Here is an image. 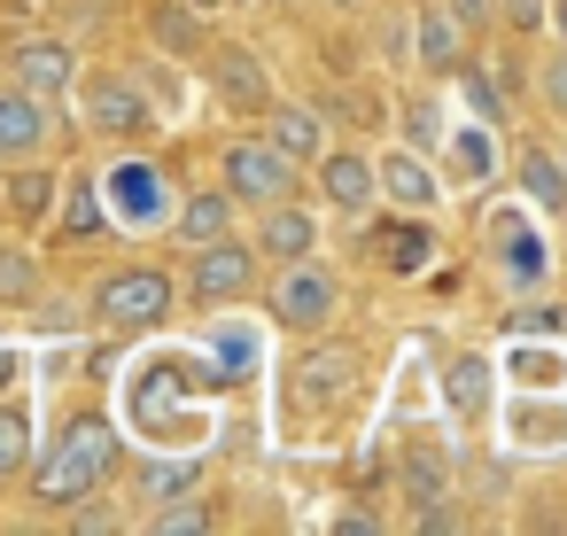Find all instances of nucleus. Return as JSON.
<instances>
[{"label": "nucleus", "instance_id": "nucleus-1", "mask_svg": "<svg viewBox=\"0 0 567 536\" xmlns=\"http://www.w3.org/2000/svg\"><path fill=\"white\" fill-rule=\"evenodd\" d=\"M110 451H117V435H110V420H71L63 427V443L32 466V489L48 497V505H71V497H86L102 474H110Z\"/></svg>", "mask_w": 567, "mask_h": 536}, {"label": "nucleus", "instance_id": "nucleus-2", "mask_svg": "<svg viewBox=\"0 0 567 536\" xmlns=\"http://www.w3.org/2000/svg\"><path fill=\"white\" fill-rule=\"evenodd\" d=\"M172 311V280L156 272V265H133V272H110L102 288H94V319H110V327H156Z\"/></svg>", "mask_w": 567, "mask_h": 536}, {"label": "nucleus", "instance_id": "nucleus-3", "mask_svg": "<svg viewBox=\"0 0 567 536\" xmlns=\"http://www.w3.org/2000/svg\"><path fill=\"white\" fill-rule=\"evenodd\" d=\"M110 218L133 226V234L172 226V187H164V172H156L148 156H125V164L110 172Z\"/></svg>", "mask_w": 567, "mask_h": 536}, {"label": "nucleus", "instance_id": "nucleus-4", "mask_svg": "<svg viewBox=\"0 0 567 536\" xmlns=\"http://www.w3.org/2000/svg\"><path fill=\"white\" fill-rule=\"evenodd\" d=\"M226 195H241V203H288L296 195V164L272 148V141H234L226 148Z\"/></svg>", "mask_w": 567, "mask_h": 536}, {"label": "nucleus", "instance_id": "nucleus-5", "mask_svg": "<svg viewBox=\"0 0 567 536\" xmlns=\"http://www.w3.org/2000/svg\"><path fill=\"white\" fill-rule=\"evenodd\" d=\"M249 280H257V241H234V234H218V241H203L187 296H195V303H234Z\"/></svg>", "mask_w": 567, "mask_h": 536}, {"label": "nucleus", "instance_id": "nucleus-6", "mask_svg": "<svg viewBox=\"0 0 567 536\" xmlns=\"http://www.w3.org/2000/svg\"><path fill=\"white\" fill-rule=\"evenodd\" d=\"M71 79H79V55H71L63 40H17V48H9V86L55 102V94H71Z\"/></svg>", "mask_w": 567, "mask_h": 536}, {"label": "nucleus", "instance_id": "nucleus-7", "mask_svg": "<svg viewBox=\"0 0 567 536\" xmlns=\"http://www.w3.org/2000/svg\"><path fill=\"white\" fill-rule=\"evenodd\" d=\"M48 133H55V117H48L40 94L0 86V164H32V156L48 148Z\"/></svg>", "mask_w": 567, "mask_h": 536}, {"label": "nucleus", "instance_id": "nucleus-8", "mask_svg": "<svg viewBox=\"0 0 567 536\" xmlns=\"http://www.w3.org/2000/svg\"><path fill=\"white\" fill-rule=\"evenodd\" d=\"M86 125H94L102 141H133V133L156 125V110L141 102V86H125V79H94V86H86Z\"/></svg>", "mask_w": 567, "mask_h": 536}, {"label": "nucleus", "instance_id": "nucleus-9", "mask_svg": "<svg viewBox=\"0 0 567 536\" xmlns=\"http://www.w3.org/2000/svg\"><path fill=\"white\" fill-rule=\"evenodd\" d=\"M272 311H280L288 327H327V319H334V280L288 257V272H280V288H272Z\"/></svg>", "mask_w": 567, "mask_h": 536}, {"label": "nucleus", "instance_id": "nucleus-10", "mask_svg": "<svg viewBox=\"0 0 567 536\" xmlns=\"http://www.w3.org/2000/svg\"><path fill=\"white\" fill-rule=\"evenodd\" d=\"M210 79H218V94H226L241 117H265V102H272V79H265V63H257L249 48H218V55H210Z\"/></svg>", "mask_w": 567, "mask_h": 536}, {"label": "nucleus", "instance_id": "nucleus-11", "mask_svg": "<svg viewBox=\"0 0 567 536\" xmlns=\"http://www.w3.org/2000/svg\"><path fill=\"white\" fill-rule=\"evenodd\" d=\"M373 195H389L396 210H427L435 203V172L420 164V148H389L373 164Z\"/></svg>", "mask_w": 567, "mask_h": 536}, {"label": "nucleus", "instance_id": "nucleus-12", "mask_svg": "<svg viewBox=\"0 0 567 536\" xmlns=\"http://www.w3.org/2000/svg\"><path fill=\"white\" fill-rule=\"evenodd\" d=\"M265 141H272L288 164H319V148H327V125H319L311 110H296V102H265Z\"/></svg>", "mask_w": 567, "mask_h": 536}, {"label": "nucleus", "instance_id": "nucleus-13", "mask_svg": "<svg viewBox=\"0 0 567 536\" xmlns=\"http://www.w3.org/2000/svg\"><path fill=\"white\" fill-rule=\"evenodd\" d=\"M319 187H327L334 210H365V203H373V164L350 156V148H334V156L319 148Z\"/></svg>", "mask_w": 567, "mask_h": 536}, {"label": "nucleus", "instance_id": "nucleus-14", "mask_svg": "<svg viewBox=\"0 0 567 536\" xmlns=\"http://www.w3.org/2000/svg\"><path fill=\"white\" fill-rule=\"evenodd\" d=\"M319 226L296 210V203H265V226H257V257H311Z\"/></svg>", "mask_w": 567, "mask_h": 536}, {"label": "nucleus", "instance_id": "nucleus-15", "mask_svg": "<svg viewBox=\"0 0 567 536\" xmlns=\"http://www.w3.org/2000/svg\"><path fill=\"white\" fill-rule=\"evenodd\" d=\"M172 226H179V241H218V234H234V195H187L179 210H172Z\"/></svg>", "mask_w": 567, "mask_h": 536}, {"label": "nucleus", "instance_id": "nucleus-16", "mask_svg": "<svg viewBox=\"0 0 567 536\" xmlns=\"http://www.w3.org/2000/svg\"><path fill=\"white\" fill-rule=\"evenodd\" d=\"M0 303H40V257L24 241H0Z\"/></svg>", "mask_w": 567, "mask_h": 536}, {"label": "nucleus", "instance_id": "nucleus-17", "mask_svg": "<svg viewBox=\"0 0 567 536\" xmlns=\"http://www.w3.org/2000/svg\"><path fill=\"white\" fill-rule=\"evenodd\" d=\"M420 71H458V24L443 17V0L420 9Z\"/></svg>", "mask_w": 567, "mask_h": 536}, {"label": "nucleus", "instance_id": "nucleus-18", "mask_svg": "<svg viewBox=\"0 0 567 536\" xmlns=\"http://www.w3.org/2000/svg\"><path fill=\"white\" fill-rule=\"evenodd\" d=\"M350 373H358V358H350V350H327V358H303V373H296V381H303V396H311V404H334V396L350 389Z\"/></svg>", "mask_w": 567, "mask_h": 536}, {"label": "nucleus", "instance_id": "nucleus-19", "mask_svg": "<svg viewBox=\"0 0 567 536\" xmlns=\"http://www.w3.org/2000/svg\"><path fill=\"white\" fill-rule=\"evenodd\" d=\"M148 528H156V536H210V528H218V513H210L195 489H179V497H164V513H156Z\"/></svg>", "mask_w": 567, "mask_h": 536}, {"label": "nucleus", "instance_id": "nucleus-20", "mask_svg": "<svg viewBox=\"0 0 567 536\" xmlns=\"http://www.w3.org/2000/svg\"><path fill=\"white\" fill-rule=\"evenodd\" d=\"M32 466V420L24 404H0V482H17Z\"/></svg>", "mask_w": 567, "mask_h": 536}, {"label": "nucleus", "instance_id": "nucleus-21", "mask_svg": "<svg viewBox=\"0 0 567 536\" xmlns=\"http://www.w3.org/2000/svg\"><path fill=\"white\" fill-rule=\"evenodd\" d=\"M179 489H203V466L195 458H179V466H141V505H164V497H179Z\"/></svg>", "mask_w": 567, "mask_h": 536}, {"label": "nucleus", "instance_id": "nucleus-22", "mask_svg": "<svg viewBox=\"0 0 567 536\" xmlns=\"http://www.w3.org/2000/svg\"><path fill=\"white\" fill-rule=\"evenodd\" d=\"M482 381H489L482 358H458V365H451V412H458V420H482V404H489Z\"/></svg>", "mask_w": 567, "mask_h": 536}, {"label": "nucleus", "instance_id": "nucleus-23", "mask_svg": "<svg viewBox=\"0 0 567 536\" xmlns=\"http://www.w3.org/2000/svg\"><path fill=\"white\" fill-rule=\"evenodd\" d=\"M9 203H17V218L32 226V218H48V210H55V179H48V172H32V164H17V187H9Z\"/></svg>", "mask_w": 567, "mask_h": 536}, {"label": "nucleus", "instance_id": "nucleus-24", "mask_svg": "<svg viewBox=\"0 0 567 536\" xmlns=\"http://www.w3.org/2000/svg\"><path fill=\"white\" fill-rule=\"evenodd\" d=\"M520 195H536L544 210H559V156L528 148V156H520Z\"/></svg>", "mask_w": 567, "mask_h": 536}, {"label": "nucleus", "instance_id": "nucleus-25", "mask_svg": "<svg viewBox=\"0 0 567 536\" xmlns=\"http://www.w3.org/2000/svg\"><path fill=\"white\" fill-rule=\"evenodd\" d=\"M102 226H110V210H102V195L79 179V187H71V203H63V234H79V241H86V234H102Z\"/></svg>", "mask_w": 567, "mask_h": 536}, {"label": "nucleus", "instance_id": "nucleus-26", "mask_svg": "<svg viewBox=\"0 0 567 536\" xmlns=\"http://www.w3.org/2000/svg\"><path fill=\"white\" fill-rule=\"evenodd\" d=\"M497 265H505L513 280H536V272H544V249H536L528 234H513V226H497Z\"/></svg>", "mask_w": 567, "mask_h": 536}, {"label": "nucleus", "instance_id": "nucleus-27", "mask_svg": "<svg viewBox=\"0 0 567 536\" xmlns=\"http://www.w3.org/2000/svg\"><path fill=\"white\" fill-rule=\"evenodd\" d=\"M458 86H466V102H474V117H482V125H497V117H505V94H497V79H489V71H458Z\"/></svg>", "mask_w": 567, "mask_h": 536}, {"label": "nucleus", "instance_id": "nucleus-28", "mask_svg": "<svg viewBox=\"0 0 567 536\" xmlns=\"http://www.w3.org/2000/svg\"><path fill=\"white\" fill-rule=\"evenodd\" d=\"M404 125H412V148H420V156L443 148V117H435V102H404Z\"/></svg>", "mask_w": 567, "mask_h": 536}, {"label": "nucleus", "instance_id": "nucleus-29", "mask_svg": "<svg viewBox=\"0 0 567 536\" xmlns=\"http://www.w3.org/2000/svg\"><path fill=\"white\" fill-rule=\"evenodd\" d=\"M156 40H164V48H195L203 32H195V17H179V9H156Z\"/></svg>", "mask_w": 567, "mask_h": 536}, {"label": "nucleus", "instance_id": "nucleus-30", "mask_svg": "<svg viewBox=\"0 0 567 536\" xmlns=\"http://www.w3.org/2000/svg\"><path fill=\"white\" fill-rule=\"evenodd\" d=\"M536 86H544V102H551V110L567 117V48H559V55L544 63V79H536Z\"/></svg>", "mask_w": 567, "mask_h": 536}, {"label": "nucleus", "instance_id": "nucleus-31", "mask_svg": "<svg viewBox=\"0 0 567 536\" xmlns=\"http://www.w3.org/2000/svg\"><path fill=\"white\" fill-rule=\"evenodd\" d=\"M505 327H520V334H559V327H567V311H544V303H536V311H513Z\"/></svg>", "mask_w": 567, "mask_h": 536}, {"label": "nucleus", "instance_id": "nucleus-32", "mask_svg": "<svg viewBox=\"0 0 567 536\" xmlns=\"http://www.w3.org/2000/svg\"><path fill=\"white\" fill-rule=\"evenodd\" d=\"M443 17L466 32V24H489V17H497V0H443Z\"/></svg>", "mask_w": 567, "mask_h": 536}, {"label": "nucleus", "instance_id": "nucleus-33", "mask_svg": "<svg viewBox=\"0 0 567 536\" xmlns=\"http://www.w3.org/2000/svg\"><path fill=\"white\" fill-rule=\"evenodd\" d=\"M497 17H505L513 32H536V24H544V0H497Z\"/></svg>", "mask_w": 567, "mask_h": 536}, {"label": "nucleus", "instance_id": "nucleus-34", "mask_svg": "<svg viewBox=\"0 0 567 536\" xmlns=\"http://www.w3.org/2000/svg\"><path fill=\"white\" fill-rule=\"evenodd\" d=\"M404 474H412V497L427 505V497H435V458H427V451H412V466H404Z\"/></svg>", "mask_w": 567, "mask_h": 536}, {"label": "nucleus", "instance_id": "nucleus-35", "mask_svg": "<svg viewBox=\"0 0 567 536\" xmlns=\"http://www.w3.org/2000/svg\"><path fill=\"white\" fill-rule=\"evenodd\" d=\"M544 17L559 24V48H567V0H544Z\"/></svg>", "mask_w": 567, "mask_h": 536}, {"label": "nucleus", "instance_id": "nucleus-36", "mask_svg": "<svg viewBox=\"0 0 567 536\" xmlns=\"http://www.w3.org/2000/svg\"><path fill=\"white\" fill-rule=\"evenodd\" d=\"M559 210H567V156H559Z\"/></svg>", "mask_w": 567, "mask_h": 536}, {"label": "nucleus", "instance_id": "nucleus-37", "mask_svg": "<svg viewBox=\"0 0 567 536\" xmlns=\"http://www.w3.org/2000/svg\"><path fill=\"white\" fill-rule=\"evenodd\" d=\"M179 9H226V0H179Z\"/></svg>", "mask_w": 567, "mask_h": 536}, {"label": "nucleus", "instance_id": "nucleus-38", "mask_svg": "<svg viewBox=\"0 0 567 536\" xmlns=\"http://www.w3.org/2000/svg\"><path fill=\"white\" fill-rule=\"evenodd\" d=\"M327 9H358V0H327Z\"/></svg>", "mask_w": 567, "mask_h": 536}, {"label": "nucleus", "instance_id": "nucleus-39", "mask_svg": "<svg viewBox=\"0 0 567 536\" xmlns=\"http://www.w3.org/2000/svg\"><path fill=\"white\" fill-rule=\"evenodd\" d=\"M226 9H241V0H226Z\"/></svg>", "mask_w": 567, "mask_h": 536}]
</instances>
